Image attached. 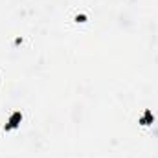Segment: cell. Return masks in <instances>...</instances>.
Returning <instances> with one entry per match:
<instances>
[{
    "label": "cell",
    "mask_w": 158,
    "mask_h": 158,
    "mask_svg": "<svg viewBox=\"0 0 158 158\" xmlns=\"http://www.w3.org/2000/svg\"><path fill=\"white\" fill-rule=\"evenodd\" d=\"M20 118H22V116H20V112H15V114H13V116L9 118V123L6 125V129H15V127L19 125V121H20Z\"/></svg>",
    "instance_id": "obj_1"
}]
</instances>
